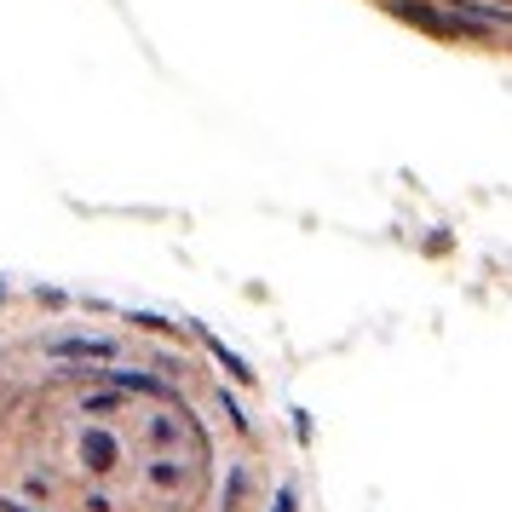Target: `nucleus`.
I'll list each match as a JSON object with an SVG mask.
<instances>
[{"mask_svg":"<svg viewBox=\"0 0 512 512\" xmlns=\"http://www.w3.org/2000/svg\"><path fill=\"white\" fill-rule=\"evenodd\" d=\"M0 512H305V472L213 328L0 282Z\"/></svg>","mask_w":512,"mask_h":512,"instance_id":"f257e3e1","label":"nucleus"},{"mask_svg":"<svg viewBox=\"0 0 512 512\" xmlns=\"http://www.w3.org/2000/svg\"><path fill=\"white\" fill-rule=\"evenodd\" d=\"M369 6L455 47L512 52V0H369Z\"/></svg>","mask_w":512,"mask_h":512,"instance_id":"f03ea898","label":"nucleus"}]
</instances>
